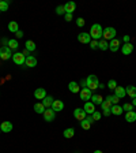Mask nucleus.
<instances>
[{
  "label": "nucleus",
  "mask_w": 136,
  "mask_h": 153,
  "mask_svg": "<svg viewBox=\"0 0 136 153\" xmlns=\"http://www.w3.org/2000/svg\"><path fill=\"white\" fill-rule=\"evenodd\" d=\"M102 33H104V29H102V26L99 23H94L91 26V29H90V37H91V40H101V37H102Z\"/></svg>",
  "instance_id": "1"
},
{
  "label": "nucleus",
  "mask_w": 136,
  "mask_h": 153,
  "mask_svg": "<svg viewBox=\"0 0 136 153\" xmlns=\"http://www.w3.org/2000/svg\"><path fill=\"white\" fill-rule=\"evenodd\" d=\"M86 84H87V88L93 92V90H95V89H98L99 81H98V78H97V75L91 74V75H88V77H87Z\"/></svg>",
  "instance_id": "2"
},
{
  "label": "nucleus",
  "mask_w": 136,
  "mask_h": 153,
  "mask_svg": "<svg viewBox=\"0 0 136 153\" xmlns=\"http://www.w3.org/2000/svg\"><path fill=\"white\" fill-rule=\"evenodd\" d=\"M102 37H104V40H109V41H112L114 37H116V29L114 27H110V26H108V27H105L104 29V33H102Z\"/></svg>",
  "instance_id": "3"
},
{
  "label": "nucleus",
  "mask_w": 136,
  "mask_h": 153,
  "mask_svg": "<svg viewBox=\"0 0 136 153\" xmlns=\"http://www.w3.org/2000/svg\"><path fill=\"white\" fill-rule=\"evenodd\" d=\"M0 57L3 59V60H8V59H13V51L8 48V47H3L1 45V48H0Z\"/></svg>",
  "instance_id": "4"
},
{
  "label": "nucleus",
  "mask_w": 136,
  "mask_h": 153,
  "mask_svg": "<svg viewBox=\"0 0 136 153\" xmlns=\"http://www.w3.org/2000/svg\"><path fill=\"white\" fill-rule=\"evenodd\" d=\"M13 60L15 64H18V66H22V64H25V60H26V56L22 53V52H17V53H14L13 55Z\"/></svg>",
  "instance_id": "5"
},
{
  "label": "nucleus",
  "mask_w": 136,
  "mask_h": 153,
  "mask_svg": "<svg viewBox=\"0 0 136 153\" xmlns=\"http://www.w3.org/2000/svg\"><path fill=\"white\" fill-rule=\"evenodd\" d=\"M81 98L83 100V101H90L91 100V96H93V92L88 89V88H83V89H81Z\"/></svg>",
  "instance_id": "6"
},
{
  "label": "nucleus",
  "mask_w": 136,
  "mask_h": 153,
  "mask_svg": "<svg viewBox=\"0 0 136 153\" xmlns=\"http://www.w3.org/2000/svg\"><path fill=\"white\" fill-rule=\"evenodd\" d=\"M87 116V114H86V111L85 110H82V108H76V110L74 111V118L76 119V120H85Z\"/></svg>",
  "instance_id": "7"
},
{
  "label": "nucleus",
  "mask_w": 136,
  "mask_h": 153,
  "mask_svg": "<svg viewBox=\"0 0 136 153\" xmlns=\"http://www.w3.org/2000/svg\"><path fill=\"white\" fill-rule=\"evenodd\" d=\"M42 115H44V119H45L46 122H53L56 118V112L53 110H48V108H46Z\"/></svg>",
  "instance_id": "8"
},
{
  "label": "nucleus",
  "mask_w": 136,
  "mask_h": 153,
  "mask_svg": "<svg viewBox=\"0 0 136 153\" xmlns=\"http://www.w3.org/2000/svg\"><path fill=\"white\" fill-rule=\"evenodd\" d=\"M78 40H79V43H82V44H90V43H91V37H90V33H86V31L79 33Z\"/></svg>",
  "instance_id": "9"
},
{
  "label": "nucleus",
  "mask_w": 136,
  "mask_h": 153,
  "mask_svg": "<svg viewBox=\"0 0 136 153\" xmlns=\"http://www.w3.org/2000/svg\"><path fill=\"white\" fill-rule=\"evenodd\" d=\"M94 123V119L91 115H88V116H86V119L85 120H82L81 122V126H82V129H85V130H88L90 129V126Z\"/></svg>",
  "instance_id": "10"
},
{
  "label": "nucleus",
  "mask_w": 136,
  "mask_h": 153,
  "mask_svg": "<svg viewBox=\"0 0 136 153\" xmlns=\"http://www.w3.org/2000/svg\"><path fill=\"white\" fill-rule=\"evenodd\" d=\"M34 97L37 98V100H41V101H42L44 98L46 97V90H45L44 88H38V89H36V92H34Z\"/></svg>",
  "instance_id": "11"
},
{
  "label": "nucleus",
  "mask_w": 136,
  "mask_h": 153,
  "mask_svg": "<svg viewBox=\"0 0 136 153\" xmlns=\"http://www.w3.org/2000/svg\"><path fill=\"white\" fill-rule=\"evenodd\" d=\"M13 123L8 122V120H6V122H3L1 124H0V130L3 131V133H10V131H13Z\"/></svg>",
  "instance_id": "12"
},
{
  "label": "nucleus",
  "mask_w": 136,
  "mask_h": 153,
  "mask_svg": "<svg viewBox=\"0 0 136 153\" xmlns=\"http://www.w3.org/2000/svg\"><path fill=\"white\" fill-rule=\"evenodd\" d=\"M52 110L55 111V112H60V111H63L64 110V103H63L61 100H55L53 104H52Z\"/></svg>",
  "instance_id": "13"
},
{
  "label": "nucleus",
  "mask_w": 136,
  "mask_h": 153,
  "mask_svg": "<svg viewBox=\"0 0 136 153\" xmlns=\"http://www.w3.org/2000/svg\"><path fill=\"white\" fill-rule=\"evenodd\" d=\"M76 8V3L75 1H68L64 4V10H65V14H72Z\"/></svg>",
  "instance_id": "14"
},
{
  "label": "nucleus",
  "mask_w": 136,
  "mask_h": 153,
  "mask_svg": "<svg viewBox=\"0 0 136 153\" xmlns=\"http://www.w3.org/2000/svg\"><path fill=\"white\" fill-rule=\"evenodd\" d=\"M109 49H110L112 52H116V51H118V49H120V40H117V38H113L110 43H109Z\"/></svg>",
  "instance_id": "15"
},
{
  "label": "nucleus",
  "mask_w": 136,
  "mask_h": 153,
  "mask_svg": "<svg viewBox=\"0 0 136 153\" xmlns=\"http://www.w3.org/2000/svg\"><path fill=\"white\" fill-rule=\"evenodd\" d=\"M83 110L86 111V114H88V115H93L94 112H95V105L91 103V101H87L86 104H85V108Z\"/></svg>",
  "instance_id": "16"
},
{
  "label": "nucleus",
  "mask_w": 136,
  "mask_h": 153,
  "mask_svg": "<svg viewBox=\"0 0 136 153\" xmlns=\"http://www.w3.org/2000/svg\"><path fill=\"white\" fill-rule=\"evenodd\" d=\"M25 64L27 66V67H36L37 66V59L34 57V56H27L25 60Z\"/></svg>",
  "instance_id": "17"
},
{
  "label": "nucleus",
  "mask_w": 136,
  "mask_h": 153,
  "mask_svg": "<svg viewBox=\"0 0 136 153\" xmlns=\"http://www.w3.org/2000/svg\"><path fill=\"white\" fill-rule=\"evenodd\" d=\"M132 52H133V44H131V43L123 44V53L124 55H131Z\"/></svg>",
  "instance_id": "18"
},
{
  "label": "nucleus",
  "mask_w": 136,
  "mask_h": 153,
  "mask_svg": "<svg viewBox=\"0 0 136 153\" xmlns=\"http://www.w3.org/2000/svg\"><path fill=\"white\" fill-rule=\"evenodd\" d=\"M114 96H117L118 98H124L127 96V92H125V88H121V86H117L114 89Z\"/></svg>",
  "instance_id": "19"
},
{
  "label": "nucleus",
  "mask_w": 136,
  "mask_h": 153,
  "mask_svg": "<svg viewBox=\"0 0 136 153\" xmlns=\"http://www.w3.org/2000/svg\"><path fill=\"white\" fill-rule=\"evenodd\" d=\"M125 92H127V94H128L131 98H136V86H132V85L127 86V88H125Z\"/></svg>",
  "instance_id": "20"
},
{
  "label": "nucleus",
  "mask_w": 136,
  "mask_h": 153,
  "mask_svg": "<svg viewBox=\"0 0 136 153\" xmlns=\"http://www.w3.org/2000/svg\"><path fill=\"white\" fill-rule=\"evenodd\" d=\"M110 111H112V115H116V116H118V115H121V114H123V107H121V105H118V104L112 105Z\"/></svg>",
  "instance_id": "21"
},
{
  "label": "nucleus",
  "mask_w": 136,
  "mask_h": 153,
  "mask_svg": "<svg viewBox=\"0 0 136 153\" xmlns=\"http://www.w3.org/2000/svg\"><path fill=\"white\" fill-rule=\"evenodd\" d=\"M125 120L128 123H133L136 120V112L135 111H129L125 114Z\"/></svg>",
  "instance_id": "22"
},
{
  "label": "nucleus",
  "mask_w": 136,
  "mask_h": 153,
  "mask_svg": "<svg viewBox=\"0 0 136 153\" xmlns=\"http://www.w3.org/2000/svg\"><path fill=\"white\" fill-rule=\"evenodd\" d=\"M68 89H69L72 93H79L81 92V89H79V84H78V82H75V81H72V82H69V84H68Z\"/></svg>",
  "instance_id": "23"
},
{
  "label": "nucleus",
  "mask_w": 136,
  "mask_h": 153,
  "mask_svg": "<svg viewBox=\"0 0 136 153\" xmlns=\"http://www.w3.org/2000/svg\"><path fill=\"white\" fill-rule=\"evenodd\" d=\"M53 101H55V98L52 97V96H46V97L42 100V104H44V107H45V108H49V107H52Z\"/></svg>",
  "instance_id": "24"
},
{
  "label": "nucleus",
  "mask_w": 136,
  "mask_h": 153,
  "mask_svg": "<svg viewBox=\"0 0 136 153\" xmlns=\"http://www.w3.org/2000/svg\"><path fill=\"white\" fill-rule=\"evenodd\" d=\"M8 30L11 31V33H17V31H19L18 22H15V21H11V22L8 23Z\"/></svg>",
  "instance_id": "25"
},
{
  "label": "nucleus",
  "mask_w": 136,
  "mask_h": 153,
  "mask_svg": "<svg viewBox=\"0 0 136 153\" xmlns=\"http://www.w3.org/2000/svg\"><path fill=\"white\" fill-rule=\"evenodd\" d=\"M63 135H64V138L69 140V138H72V137L75 135V130L72 129V127H69V129H65L64 131H63Z\"/></svg>",
  "instance_id": "26"
},
{
  "label": "nucleus",
  "mask_w": 136,
  "mask_h": 153,
  "mask_svg": "<svg viewBox=\"0 0 136 153\" xmlns=\"http://www.w3.org/2000/svg\"><path fill=\"white\" fill-rule=\"evenodd\" d=\"M98 48L101 51H106V49H109V43L104 38H101V40H98Z\"/></svg>",
  "instance_id": "27"
},
{
  "label": "nucleus",
  "mask_w": 136,
  "mask_h": 153,
  "mask_svg": "<svg viewBox=\"0 0 136 153\" xmlns=\"http://www.w3.org/2000/svg\"><path fill=\"white\" fill-rule=\"evenodd\" d=\"M90 101H91V103H93L94 105H95V104L101 105V104H102V101H104V98L101 97L99 94H93V96H91V100H90Z\"/></svg>",
  "instance_id": "28"
},
{
  "label": "nucleus",
  "mask_w": 136,
  "mask_h": 153,
  "mask_svg": "<svg viewBox=\"0 0 136 153\" xmlns=\"http://www.w3.org/2000/svg\"><path fill=\"white\" fill-rule=\"evenodd\" d=\"M25 48H26V51H29V52L36 51V43L31 41V40H27V41L25 43Z\"/></svg>",
  "instance_id": "29"
},
{
  "label": "nucleus",
  "mask_w": 136,
  "mask_h": 153,
  "mask_svg": "<svg viewBox=\"0 0 136 153\" xmlns=\"http://www.w3.org/2000/svg\"><path fill=\"white\" fill-rule=\"evenodd\" d=\"M45 110H46V108L44 107L42 103H36V104H34V111H36L37 114H44Z\"/></svg>",
  "instance_id": "30"
},
{
  "label": "nucleus",
  "mask_w": 136,
  "mask_h": 153,
  "mask_svg": "<svg viewBox=\"0 0 136 153\" xmlns=\"http://www.w3.org/2000/svg\"><path fill=\"white\" fill-rule=\"evenodd\" d=\"M7 47L11 49H18V47H19V44H18V41L17 40H8V44H7Z\"/></svg>",
  "instance_id": "31"
},
{
  "label": "nucleus",
  "mask_w": 136,
  "mask_h": 153,
  "mask_svg": "<svg viewBox=\"0 0 136 153\" xmlns=\"http://www.w3.org/2000/svg\"><path fill=\"white\" fill-rule=\"evenodd\" d=\"M112 103L110 101H109V100H108V98H105V100H104V101H102V104H101V108H102V110L105 111V110H110L112 108Z\"/></svg>",
  "instance_id": "32"
},
{
  "label": "nucleus",
  "mask_w": 136,
  "mask_h": 153,
  "mask_svg": "<svg viewBox=\"0 0 136 153\" xmlns=\"http://www.w3.org/2000/svg\"><path fill=\"white\" fill-rule=\"evenodd\" d=\"M8 10V1L4 0H0V12H4Z\"/></svg>",
  "instance_id": "33"
},
{
  "label": "nucleus",
  "mask_w": 136,
  "mask_h": 153,
  "mask_svg": "<svg viewBox=\"0 0 136 153\" xmlns=\"http://www.w3.org/2000/svg\"><path fill=\"white\" fill-rule=\"evenodd\" d=\"M106 98H108V100H109V101H110V103H112V104H113V105L118 104V101H120V98H118L117 96H114V94H113V96H112V94H110V96H108V97H106Z\"/></svg>",
  "instance_id": "34"
},
{
  "label": "nucleus",
  "mask_w": 136,
  "mask_h": 153,
  "mask_svg": "<svg viewBox=\"0 0 136 153\" xmlns=\"http://www.w3.org/2000/svg\"><path fill=\"white\" fill-rule=\"evenodd\" d=\"M108 88H109V89H112V90H114V89L117 88V82H116L114 80H110L109 82H108Z\"/></svg>",
  "instance_id": "35"
},
{
  "label": "nucleus",
  "mask_w": 136,
  "mask_h": 153,
  "mask_svg": "<svg viewBox=\"0 0 136 153\" xmlns=\"http://www.w3.org/2000/svg\"><path fill=\"white\" fill-rule=\"evenodd\" d=\"M123 111H125V112L133 111V105L131 104V103H127V104H124V105H123Z\"/></svg>",
  "instance_id": "36"
},
{
  "label": "nucleus",
  "mask_w": 136,
  "mask_h": 153,
  "mask_svg": "<svg viewBox=\"0 0 136 153\" xmlns=\"http://www.w3.org/2000/svg\"><path fill=\"white\" fill-rule=\"evenodd\" d=\"M56 14L57 15H65V10H64V6H57L56 7Z\"/></svg>",
  "instance_id": "37"
},
{
  "label": "nucleus",
  "mask_w": 136,
  "mask_h": 153,
  "mask_svg": "<svg viewBox=\"0 0 136 153\" xmlns=\"http://www.w3.org/2000/svg\"><path fill=\"white\" fill-rule=\"evenodd\" d=\"M90 48L91 49L98 48V41H97V40H91V43H90Z\"/></svg>",
  "instance_id": "38"
},
{
  "label": "nucleus",
  "mask_w": 136,
  "mask_h": 153,
  "mask_svg": "<svg viewBox=\"0 0 136 153\" xmlns=\"http://www.w3.org/2000/svg\"><path fill=\"white\" fill-rule=\"evenodd\" d=\"M91 116H93L94 122H95V120H99V119H101V114H99L98 111H95V112H94V114L91 115Z\"/></svg>",
  "instance_id": "39"
},
{
  "label": "nucleus",
  "mask_w": 136,
  "mask_h": 153,
  "mask_svg": "<svg viewBox=\"0 0 136 153\" xmlns=\"http://www.w3.org/2000/svg\"><path fill=\"white\" fill-rule=\"evenodd\" d=\"M76 25H78L79 27H83V26H85V19H83V18H78V19H76Z\"/></svg>",
  "instance_id": "40"
},
{
  "label": "nucleus",
  "mask_w": 136,
  "mask_h": 153,
  "mask_svg": "<svg viewBox=\"0 0 136 153\" xmlns=\"http://www.w3.org/2000/svg\"><path fill=\"white\" fill-rule=\"evenodd\" d=\"M64 18H65V21H67V22L72 21V14H65V15H64Z\"/></svg>",
  "instance_id": "41"
},
{
  "label": "nucleus",
  "mask_w": 136,
  "mask_h": 153,
  "mask_svg": "<svg viewBox=\"0 0 136 153\" xmlns=\"http://www.w3.org/2000/svg\"><path fill=\"white\" fill-rule=\"evenodd\" d=\"M15 36H17V38H20V37H23V33L19 30V31H17V33H15Z\"/></svg>",
  "instance_id": "42"
},
{
  "label": "nucleus",
  "mask_w": 136,
  "mask_h": 153,
  "mask_svg": "<svg viewBox=\"0 0 136 153\" xmlns=\"http://www.w3.org/2000/svg\"><path fill=\"white\" fill-rule=\"evenodd\" d=\"M110 114H112V111H110V110H105V111H104V115H105V116H109Z\"/></svg>",
  "instance_id": "43"
},
{
  "label": "nucleus",
  "mask_w": 136,
  "mask_h": 153,
  "mask_svg": "<svg viewBox=\"0 0 136 153\" xmlns=\"http://www.w3.org/2000/svg\"><path fill=\"white\" fill-rule=\"evenodd\" d=\"M1 44H3V47H6V44H8V40H7L6 37H4V38L1 40Z\"/></svg>",
  "instance_id": "44"
},
{
  "label": "nucleus",
  "mask_w": 136,
  "mask_h": 153,
  "mask_svg": "<svg viewBox=\"0 0 136 153\" xmlns=\"http://www.w3.org/2000/svg\"><path fill=\"white\" fill-rule=\"evenodd\" d=\"M81 85L83 86V88H87V84H86V80H82L81 81Z\"/></svg>",
  "instance_id": "45"
},
{
  "label": "nucleus",
  "mask_w": 136,
  "mask_h": 153,
  "mask_svg": "<svg viewBox=\"0 0 136 153\" xmlns=\"http://www.w3.org/2000/svg\"><path fill=\"white\" fill-rule=\"evenodd\" d=\"M124 41H125V44L129 43V36H124Z\"/></svg>",
  "instance_id": "46"
},
{
  "label": "nucleus",
  "mask_w": 136,
  "mask_h": 153,
  "mask_svg": "<svg viewBox=\"0 0 136 153\" xmlns=\"http://www.w3.org/2000/svg\"><path fill=\"white\" fill-rule=\"evenodd\" d=\"M22 53H23V55H25L26 57H27V56H30V55H29V51H26V49L23 51V52H22Z\"/></svg>",
  "instance_id": "47"
},
{
  "label": "nucleus",
  "mask_w": 136,
  "mask_h": 153,
  "mask_svg": "<svg viewBox=\"0 0 136 153\" xmlns=\"http://www.w3.org/2000/svg\"><path fill=\"white\" fill-rule=\"evenodd\" d=\"M131 104L133 105V107H136V98H132V103Z\"/></svg>",
  "instance_id": "48"
},
{
  "label": "nucleus",
  "mask_w": 136,
  "mask_h": 153,
  "mask_svg": "<svg viewBox=\"0 0 136 153\" xmlns=\"http://www.w3.org/2000/svg\"><path fill=\"white\" fill-rule=\"evenodd\" d=\"M94 153H104V152H102V150H95Z\"/></svg>",
  "instance_id": "49"
},
{
  "label": "nucleus",
  "mask_w": 136,
  "mask_h": 153,
  "mask_svg": "<svg viewBox=\"0 0 136 153\" xmlns=\"http://www.w3.org/2000/svg\"><path fill=\"white\" fill-rule=\"evenodd\" d=\"M0 133H1V130H0Z\"/></svg>",
  "instance_id": "50"
}]
</instances>
